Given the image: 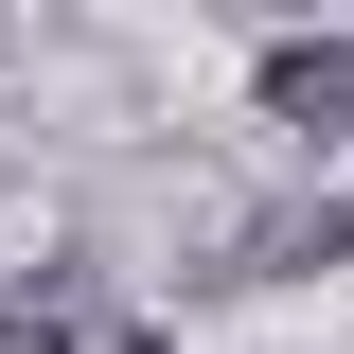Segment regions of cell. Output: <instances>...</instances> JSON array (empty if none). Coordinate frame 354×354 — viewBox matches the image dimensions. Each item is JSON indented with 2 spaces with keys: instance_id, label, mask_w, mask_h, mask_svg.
Listing matches in <instances>:
<instances>
[{
  "instance_id": "1",
  "label": "cell",
  "mask_w": 354,
  "mask_h": 354,
  "mask_svg": "<svg viewBox=\"0 0 354 354\" xmlns=\"http://www.w3.org/2000/svg\"><path fill=\"white\" fill-rule=\"evenodd\" d=\"M266 124L354 142V53H337V36H283V53H266Z\"/></svg>"
},
{
  "instance_id": "2",
  "label": "cell",
  "mask_w": 354,
  "mask_h": 354,
  "mask_svg": "<svg viewBox=\"0 0 354 354\" xmlns=\"http://www.w3.org/2000/svg\"><path fill=\"white\" fill-rule=\"evenodd\" d=\"M0 354H71V337H53V319H0Z\"/></svg>"
},
{
  "instance_id": "3",
  "label": "cell",
  "mask_w": 354,
  "mask_h": 354,
  "mask_svg": "<svg viewBox=\"0 0 354 354\" xmlns=\"http://www.w3.org/2000/svg\"><path fill=\"white\" fill-rule=\"evenodd\" d=\"M283 18H319V0H283Z\"/></svg>"
}]
</instances>
